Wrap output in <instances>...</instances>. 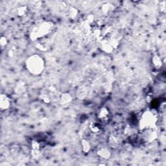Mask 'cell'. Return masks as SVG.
<instances>
[{
	"label": "cell",
	"mask_w": 166,
	"mask_h": 166,
	"mask_svg": "<svg viewBox=\"0 0 166 166\" xmlns=\"http://www.w3.org/2000/svg\"><path fill=\"white\" fill-rule=\"evenodd\" d=\"M53 28V24L51 22H44L35 27L31 33V39L35 40L50 33Z\"/></svg>",
	"instance_id": "cell-3"
},
{
	"label": "cell",
	"mask_w": 166,
	"mask_h": 166,
	"mask_svg": "<svg viewBox=\"0 0 166 166\" xmlns=\"http://www.w3.org/2000/svg\"><path fill=\"white\" fill-rule=\"evenodd\" d=\"M98 118L101 123H106L110 118V112L108 108L103 106L100 108L98 112Z\"/></svg>",
	"instance_id": "cell-4"
},
{
	"label": "cell",
	"mask_w": 166,
	"mask_h": 166,
	"mask_svg": "<svg viewBox=\"0 0 166 166\" xmlns=\"http://www.w3.org/2000/svg\"><path fill=\"white\" fill-rule=\"evenodd\" d=\"M111 10H112V5L109 3L105 4L103 5V7H102V12H103V14H108Z\"/></svg>",
	"instance_id": "cell-15"
},
{
	"label": "cell",
	"mask_w": 166,
	"mask_h": 166,
	"mask_svg": "<svg viewBox=\"0 0 166 166\" xmlns=\"http://www.w3.org/2000/svg\"><path fill=\"white\" fill-rule=\"evenodd\" d=\"M109 142H110V144L111 147H116V146H118V139H116V137H114L113 136H110Z\"/></svg>",
	"instance_id": "cell-16"
},
{
	"label": "cell",
	"mask_w": 166,
	"mask_h": 166,
	"mask_svg": "<svg viewBox=\"0 0 166 166\" xmlns=\"http://www.w3.org/2000/svg\"><path fill=\"white\" fill-rule=\"evenodd\" d=\"M151 62H152V64L153 65V66L156 69L160 68L162 66V59H160V57L157 55H155L152 56L151 59Z\"/></svg>",
	"instance_id": "cell-10"
},
{
	"label": "cell",
	"mask_w": 166,
	"mask_h": 166,
	"mask_svg": "<svg viewBox=\"0 0 166 166\" xmlns=\"http://www.w3.org/2000/svg\"><path fill=\"white\" fill-rule=\"evenodd\" d=\"M25 67L31 75H39L45 69V61L39 55H32L25 61Z\"/></svg>",
	"instance_id": "cell-1"
},
{
	"label": "cell",
	"mask_w": 166,
	"mask_h": 166,
	"mask_svg": "<svg viewBox=\"0 0 166 166\" xmlns=\"http://www.w3.org/2000/svg\"><path fill=\"white\" fill-rule=\"evenodd\" d=\"M98 155L101 158L107 160V159L110 158L111 152L108 149H107L106 147H102L98 150Z\"/></svg>",
	"instance_id": "cell-8"
},
{
	"label": "cell",
	"mask_w": 166,
	"mask_h": 166,
	"mask_svg": "<svg viewBox=\"0 0 166 166\" xmlns=\"http://www.w3.org/2000/svg\"><path fill=\"white\" fill-rule=\"evenodd\" d=\"M101 48L104 52L106 53H111L114 49V48L112 46L109 42H103L102 43Z\"/></svg>",
	"instance_id": "cell-12"
},
{
	"label": "cell",
	"mask_w": 166,
	"mask_h": 166,
	"mask_svg": "<svg viewBox=\"0 0 166 166\" xmlns=\"http://www.w3.org/2000/svg\"><path fill=\"white\" fill-rule=\"evenodd\" d=\"M78 13H79L78 10L75 7L70 8V9L69 10V16L72 19H74L77 16Z\"/></svg>",
	"instance_id": "cell-14"
},
{
	"label": "cell",
	"mask_w": 166,
	"mask_h": 166,
	"mask_svg": "<svg viewBox=\"0 0 166 166\" xmlns=\"http://www.w3.org/2000/svg\"><path fill=\"white\" fill-rule=\"evenodd\" d=\"M81 147H82V150L83 152H85V153H88V152H90V151L91 149L90 143L89 142V141H88L87 139H82V141H81Z\"/></svg>",
	"instance_id": "cell-11"
},
{
	"label": "cell",
	"mask_w": 166,
	"mask_h": 166,
	"mask_svg": "<svg viewBox=\"0 0 166 166\" xmlns=\"http://www.w3.org/2000/svg\"><path fill=\"white\" fill-rule=\"evenodd\" d=\"M143 132V138L145 142H151L156 138L157 133L155 131V130L153 129H147L143 131H142Z\"/></svg>",
	"instance_id": "cell-5"
},
{
	"label": "cell",
	"mask_w": 166,
	"mask_h": 166,
	"mask_svg": "<svg viewBox=\"0 0 166 166\" xmlns=\"http://www.w3.org/2000/svg\"><path fill=\"white\" fill-rule=\"evenodd\" d=\"M27 12V7L26 6H22L18 9V15L19 16H24Z\"/></svg>",
	"instance_id": "cell-13"
},
{
	"label": "cell",
	"mask_w": 166,
	"mask_h": 166,
	"mask_svg": "<svg viewBox=\"0 0 166 166\" xmlns=\"http://www.w3.org/2000/svg\"><path fill=\"white\" fill-rule=\"evenodd\" d=\"M11 101L10 98L5 94H2L0 96V108L2 110H7L10 108Z\"/></svg>",
	"instance_id": "cell-6"
},
{
	"label": "cell",
	"mask_w": 166,
	"mask_h": 166,
	"mask_svg": "<svg viewBox=\"0 0 166 166\" xmlns=\"http://www.w3.org/2000/svg\"><path fill=\"white\" fill-rule=\"evenodd\" d=\"M7 44V38L5 36H2L1 39H0V45H1L2 48H5Z\"/></svg>",
	"instance_id": "cell-17"
},
{
	"label": "cell",
	"mask_w": 166,
	"mask_h": 166,
	"mask_svg": "<svg viewBox=\"0 0 166 166\" xmlns=\"http://www.w3.org/2000/svg\"><path fill=\"white\" fill-rule=\"evenodd\" d=\"M60 101L61 105H67L72 102V95L68 93H64L61 95Z\"/></svg>",
	"instance_id": "cell-9"
},
{
	"label": "cell",
	"mask_w": 166,
	"mask_h": 166,
	"mask_svg": "<svg viewBox=\"0 0 166 166\" xmlns=\"http://www.w3.org/2000/svg\"><path fill=\"white\" fill-rule=\"evenodd\" d=\"M89 129L94 134H99L102 131V126L98 121H92L89 125Z\"/></svg>",
	"instance_id": "cell-7"
},
{
	"label": "cell",
	"mask_w": 166,
	"mask_h": 166,
	"mask_svg": "<svg viewBox=\"0 0 166 166\" xmlns=\"http://www.w3.org/2000/svg\"><path fill=\"white\" fill-rule=\"evenodd\" d=\"M157 115L152 110H145L140 117L139 128L141 131L147 129H153L157 122Z\"/></svg>",
	"instance_id": "cell-2"
}]
</instances>
